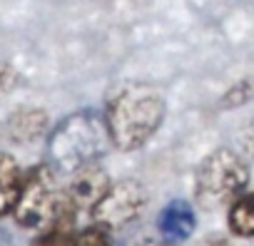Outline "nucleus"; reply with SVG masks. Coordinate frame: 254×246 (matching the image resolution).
Segmentation results:
<instances>
[{
  "label": "nucleus",
  "instance_id": "1",
  "mask_svg": "<svg viewBox=\"0 0 254 246\" xmlns=\"http://www.w3.org/2000/svg\"><path fill=\"white\" fill-rule=\"evenodd\" d=\"M165 97L147 82L125 85L107 104L105 122L112 147L120 152H135L145 147L165 122Z\"/></svg>",
  "mask_w": 254,
  "mask_h": 246
},
{
  "label": "nucleus",
  "instance_id": "2",
  "mask_svg": "<svg viewBox=\"0 0 254 246\" xmlns=\"http://www.w3.org/2000/svg\"><path fill=\"white\" fill-rule=\"evenodd\" d=\"M110 132L105 114H97L92 109L75 112L65 117L55 132L50 135L48 145V157L50 167L60 174H72L80 167L95 164L110 147Z\"/></svg>",
  "mask_w": 254,
  "mask_h": 246
},
{
  "label": "nucleus",
  "instance_id": "3",
  "mask_svg": "<svg viewBox=\"0 0 254 246\" xmlns=\"http://www.w3.org/2000/svg\"><path fill=\"white\" fill-rule=\"evenodd\" d=\"M249 177L252 172L247 159L229 147H219L209 152L197 167L194 197L204 209L229 206L237 197L244 194V189L249 187Z\"/></svg>",
  "mask_w": 254,
  "mask_h": 246
},
{
  "label": "nucleus",
  "instance_id": "4",
  "mask_svg": "<svg viewBox=\"0 0 254 246\" xmlns=\"http://www.w3.org/2000/svg\"><path fill=\"white\" fill-rule=\"evenodd\" d=\"M60 201H63V187L58 172L50 164H38L25 172L23 192L13 216L23 229H43L55 216Z\"/></svg>",
  "mask_w": 254,
  "mask_h": 246
},
{
  "label": "nucleus",
  "instance_id": "5",
  "mask_svg": "<svg viewBox=\"0 0 254 246\" xmlns=\"http://www.w3.org/2000/svg\"><path fill=\"white\" fill-rule=\"evenodd\" d=\"M147 201H150L147 189L137 179H122L107 189V194L100 199V204L90 214L95 224L105 229H120L135 221L145 211Z\"/></svg>",
  "mask_w": 254,
  "mask_h": 246
},
{
  "label": "nucleus",
  "instance_id": "6",
  "mask_svg": "<svg viewBox=\"0 0 254 246\" xmlns=\"http://www.w3.org/2000/svg\"><path fill=\"white\" fill-rule=\"evenodd\" d=\"M110 187H112V182H110L107 172L95 162V164L80 167L77 172L70 174L67 184L63 187V197L75 211H92L100 204V199L107 194Z\"/></svg>",
  "mask_w": 254,
  "mask_h": 246
},
{
  "label": "nucleus",
  "instance_id": "7",
  "mask_svg": "<svg viewBox=\"0 0 254 246\" xmlns=\"http://www.w3.org/2000/svg\"><path fill=\"white\" fill-rule=\"evenodd\" d=\"M157 229H160L162 239H167V241L190 239L197 229V216H194L192 204L185 199H172L170 204H165V209L160 211V219H157Z\"/></svg>",
  "mask_w": 254,
  "mask_h": 246
},
{
  "label": "nucleus",
  "instance_id": "8",
  "mask_svg": "<svg viewBox=\"0 0 254 246\" xmlns=\"http://www.w3.org/2000/svg\"><path fill=\"white\" fill-rule=\"evenodd\" d=\"M75 216H77V211H75V209L65 201V197H63V201H60L55 216L38 231V236L30 241V246H72V239H75V234H77V229H75Z\"/></svg>",
  "mask_w": 254,
  "mask_h": 246
},
{
  "label": "nucleus",
  "instance_id": "9",
  "mask_svg": "<svg viewBox=\"0 0 254 246\" xmlns=\"http://www.w3.org/2000/svg\"><path fill=\"white\" fill-rule=\"evenodd\" d=\"M25 172L20 169L13 154H0V219L15 211L20 192H23Z\"/></svg>",
  "mask_w": 254,
  "mask_h": 246
},
{
  "label": "nucleus",
  "instance_id": "10",
  "mask_svg": "<svg viewBox=\"0 0 254 246\" xmlns=\"http://www.w3.org/2000/svg\"><path fill=\"white\" fill-rule=\"evenodd\" d=\"M45 132H48V114L43 109L25 107L10 117V135L15 137V142H33Z\"/></svg>",
  "mask_w": 254,
  "mask_h": 246
},
{
  "label": "nucleus",
  "instance_id": "11",
  "mask_svg": "<svg viewBox=\"0 0 254 246\" xmlns=\"http://www.w3.org/2000/svg\"><path fill=\"white\" fill-rule=\"evenodd\" d=\"M227 226L239 239L254 236V192H244L227 209Z\"/></svg>",
  "mask_w": 254,
  "mask_h": 246
},
{
  "label": "nucleus",
  "instance_id": "12",
  "mask_svg": "<svg viewBox=\"0 0 254 246\" xmlns=\"http://www.w3.org/2000/svg\"><path fill=\"white\" fill-rule=\"evenodd\" d=\"M252 99H254V77H244L222 97L219 107L222 109H232V107H242V104H247Z\"/></svg>",
  "mask_w": 254,
  "mask_h": 246
},
{
  "label": "nucleus",
  "instance_id": "13",
  "mask_svg": "<svg viewBox=\"0 0 254 246\" xmlns=\"http://www.w3.org/2000/svg\"><path fill=\"white\" fill-rule=\"evenodd\" d=\"M72 246H110L107 229L100 226V224H92V226H87V229H82V231L75 234Z\"/></svg>",
  "mask_w": 254,
  "mask_h": 246
},
{
  "label": "nucleus",
  "instance_id": "14",
  "mask_svg": "<svg viewBox=\"0 0 254 246\" xmlns=\"http://www.w3.org/2000/svg\"><path fill=\"white\" fill-rule=\"evenodd\" d=\"M18 85H20V75H18V70H15L13 65H8V62L0 60V95L13 92Z\"/></svg>",
  "mask_w": 254,
  "mask_h": 246
},
{
  "label": "nucleus",
  "instance_id": "15",
  "mask_svg": "<svg viewBox=\"0 0 254 246\" xmlns=\"http://www.w3.org/2000/svg\"><path fill=\"white\" fill-rule=\"evenodd\" d=\"M244 149H247L249 157H254V125L244 132Z\"/></svg>",
  "mask_w": 254,
  "mask_h": 246
},
{
  "label": "nucleus",
  "instance_id": "16",
  "mask_svg": "<svg viewBox=\"0 0 254 246\" xmlns=\"http://www.w3.org/2000/svg\"><path fill=\"white\" fill-rule=\"evenodd\" d=\"M202 246H229V244H227L222 236H217V239H209V241H204Z\"/></svg>",
  "mask_w": 254,
  "mask_h": 246
},
{
  "label": "nucleus",
  "instance_id": "17",
  "mask_svg": "<svg viewBox=\"0 0 254 246\" xmlns=\"http://www.w3.org/2000/svg\"><path fill=\"white\" fill-rule=\"evenodd\" d=\"M0 246H13V241H10V236L5 231H0Z\"/></svg>",
  "mask_w": 254,
  "mask_h": 246
}]
</instances>
